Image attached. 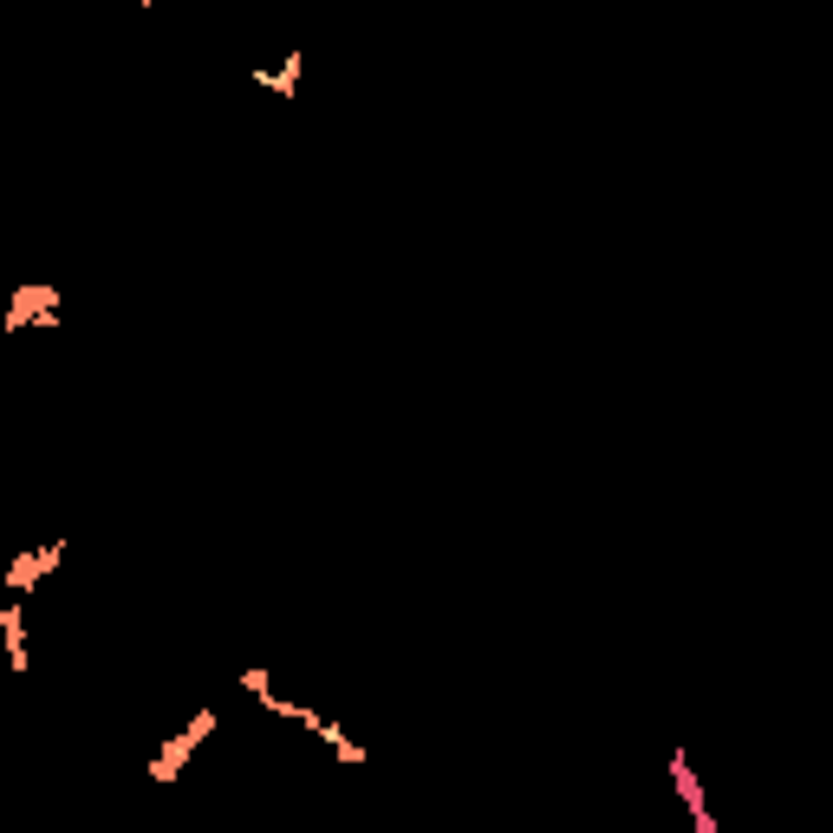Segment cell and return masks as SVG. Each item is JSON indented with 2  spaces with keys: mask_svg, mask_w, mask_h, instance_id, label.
<instances>
[{
  "mask_svg": "<svg viewBox=\"0 0 833 833\" xmlns=\"http://www.w3.org/2000/svg\"><path fill=\"white\" fill-rule=\"evenodd\" d=\"M691 833H723V828H716V814H691Z\"/></svg>",
  "mask_w": 833,
  "mask_h": 833,
  "instance_id": "obj_8",
  "label": "cell"
},
{
  "mask_svg": "<svg viewBox=\"0 0 833 833\" xmlns=\"http://www.w3.org/2000/svg\"><path fill=\"white\" fill-rule=\"evenodd\" d=\"M0 638H7V665H13V678H20V671L33 665V658H26V612H20V599L0 606Z\"/></svg>",
  "mask_w": 833,
  "mask_h": 833,
  "instance_id": "obj_4",
  "label": "cell"
},
{
  "mask_svg": "<svg viewBox=\"0 0 833 833\" xmlns=\"http://www.w3.org/2000/svg\"><path fill=\"white\" fill-rule=\"evenodd\" d=\"M671 782H678V801H684L691 814H709V801H703V782H696V769H691V755H684V749L671 755Z\"/></svg>",
  "mask_w": 833,
  "mask_h": 833,
  "instance_id": "obj_5",
  "label": "cell"
},
{
  "mask_svg": "<svg viewBox=\"0 0 833 833\" xmlns=\"http://www.w3.org/2000/svg\"><path fill=\"white\" fill-rule=\"evenodd\" d=\"M209 729H215V709H196V716H189V723H183V729H176V736L150 755V782H176V775H183V762L196 755V742H209Z\"/></svg>",
  "mask_w": 833,
  "mask_h": 833,
  "instance_id": "obj_1",
  "label": "cell"
},
{
  "mask_svg": "<svg viewBox=\"0 0 833 833\" xmlns=\"http://www.w3.org/2000/svg\"><path fill=\"white\" fill-rule=\"evenodd\" d=\"M293 79H300V52H286V66H274V72H255V85H268V92H293Z\"/></svg>",
  "mask_w": 833,
  "mask_h": 833,
  "instance_id": "obj_6",
  "label": "cell"
},
{
  "mask_svg": "<svg viewBox=\"0 0 833 833\" xmlns=\"http://www.w3.org/2000/svg\"><path fill=\"white\" fill-rule=\"evenodd\" d=\"M20 326H59V286H20L13 306L0 313V332H20Z\"/></svg>",
  "mask_w": 833,
  "mask_h": 833,
  "instance_id": "obj_2",
  "label": "cell"
},
{
  "mask_svg": "<svg viewBox=\"0 0 833 833\" xmlns=\"http://www.w3.org/2000/svg\"><path fill=\"white\" fill-rule=\"evenodd\" d=\"M59 560H66V541H46V548H33V554H13V566L0 573V586H7L13 599H26V593H33V586H39Z\"/></svg>",
  "mask_w": 833,
  "mask_h": 833,
  "instance_id": "obj_3",
  "label": "cell"
},
{
  "mask_svg": "<svg viewBox=\"0 0 833 833\" xmlns=\"http://www.w3.org/2000/svg\"><path fill=\"white\" fill-rule=\"evenodd\" d=\"M242 691L248 696H261V709H274L280 696H274V684H268V671H261V665H255V671H242Z\"/></svg>",
  "mask_w": 833,
  "mask_h": 833,
  "instance_id": "obj_7",
  "label": "cell"
}]
</instances>
